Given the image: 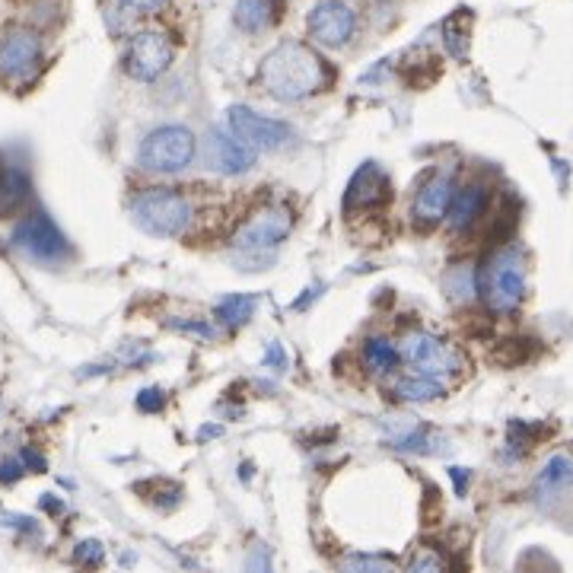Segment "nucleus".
I'll return each instance as SVG.
<instances>
[{
	"instance_id": "obj_27",
	"label": "nucleus",
	"mask_w": 573,
	"mask_h": 573,
	"mask_svg": "<svg viewBox=\"0 0 573 573\" xmlns=\"http://www.w3.org/2000/svg\"><path fill=\"white\" fill-rule=\"evenodd\" d=\"M443 567H446V561L437 551H424L418 558H411V570H443Z\"/></svg>"
},
{
	"instance_id": "obj_35",
	"label": "nucleus",
	"mask_w": 573,
	"mask_h": 573,
	"mask_svg": "<svg viewBox=\"0 0 573 573\" xmlns=\"http://www.w3.org/2000/svg\"><path fill=\"white\" fill-rule=\"evenodd\" d=\"M207 437H220V427H204L201 430V440H207Z\"/></svg>"
},
{
	"instance_id": "obj_9",
	"label": "nucleus",
	"mask_w": 573,
	"mask_h": 573,
	"mask_svg": "<svg viewBox=\"0 0 573 573\" xmlns=\"http://www.w3.org/2000/svg\"><path fill=\"white\" fill-rule=\"evenodd\" d=\"M227 115H230V131H233L246 147H252L255 153L284 150V147L293 141V128L287 125V121L258 115V112H252L249 106H233Z\"/></svg>"
},
{
	"instance_id": "obj_31",
	"label": "nucleus",
	"mask_w": 573,
	"mask_h": 573,
	"mask_svg": "<svg viewBox=\"0 0 573 573\" xmlns=\"http://www.w3.org/2000/svg\"><path fill=\"white\" fill-rule=\"evenodd\" d=\"M268 367H277V370H287V357H284V351H281V344H268V351H265V357H262Z\"/></svg>"
},
{
	"instance_id": "obj_30",
	"label": "nucleus",
	"mask_w": 573,
	"mask_h": 573,
	"mask_svg": "<svg viewBox=\"0 0 573 573\" xmlns=\"http://www.w3.org/2000/svg\"><path fill=\"white\" fill-rule=\"evenodd\" d=\"M172 328H182V332H195L201 338H214L217 335V328L214 325H198V322H169Z\"/></svg>"
},
{
	"instance_id": "obj_4",
	"label": "nucleus",
	"mask_w": 573,
	"mask_h": 573,
	"mask_svg": "<svg viewBox=\"0 0 573 573\" xmlns=\"http://www.w3.org/2000/svg\"><path fill=\"white\" fill-rule=\"evenodd\" d=\"M293 227V217L284 207H265L258 211L255 217H249L233 236V246H236V258L233 262H252V265H265L271 262L274 249L290 236Z\"/></svg>"
},
{
	"instance_id": "obj_12",
	"label": "nucleus",
	"mask_w": 573,
	"mask_h": 573,
	"mask_svg": "<svg viewBox=\"0 0 573 573\" xmlns=\"http://www.w3.org/2000/svg\"><path fill=\"white\" fill-rule=\"evenodd\" d=\"M453 195H456L453 176H449V172H430V176L421 182L418 195H414V204H411L414 223H418L421 230H430V227H437V223H443Z\"/></svg>"
},
{
	"instance_id": "obj_5",
	"label": "nucleus",
	"mask_w": 573,
	"mask_h": 573,
	"mask_svg": "<svg viewBox=\"0 0 573 573\" xmlns=\"http://www.w3.org/2000/svg\"><path fill=\"white\" fill-rule=\"evenodd\" d=\"M198 153V137L185 125H163L153 128L141 150H137V160L147 172H182L195 163Z\"/></svg>"
},
{
	"instance_id": "obj_21",
	"label": "nucleus",
	"mask_w": 573,
	"mask_h": 573,
	"mask_svg": "<svg viewBox=\"0 0 573 573\" xmlns=\"http://www.w3.org/2000/svg\"><path fill=\"white\" fill-rule=\"evenodd\" d=\"M255 316V297H246V293H233L220 306H217V319L230 328L246 325Z\"/></svg>"
},
{
	"instance_id": "obj_10",
	"label": "nucleus",
	"mask_w": 573,
	"mask_h": 573,
	"mask_svg": "<svg viewBox=\"0 0 573 573\" xmlns=\"http://www.w3.org/2000/svg\"><path fill=\"white\" fill-rule=\"evenodd\" d=\"M172 58H176V48L163 32H137L125 51V74L141 83H153L169 71Z\"/></svg>"
},
{
	"instance_id": "obj_24",
	"label": "nucleus",
	"mask_w": 573,
	"mask_h": 573,
	"mask_svg": "<svg viewBox=\"0 0 573 573\" xmlns=\"http://www.w3.org/2000/svg\"><path fill=\"white\" fill-rule=\"evenodd\" d=\"M74 561L83 567H99L106 561V548H102V542H96V538H86V542L74 548Z\"/></svg>"
},
{
	"instance_id": "obj_25",
	"label": "nucleus",
	"mask_w": 573,
	"mask_h": 573,
	"mask_svg": "<svg viewBox=\"0 0 573 573\" xmlns=\"http://www.w3.org/2000/svg\"><path fill=\"white\" fill-rule=\"evenodd\" d=\"M166 405V395L160 389H144L141 395H137V408H141L144 414H156V411H163Z\"/></svg>"
},
{
	"instance_id": "obj_23",
	"label": "nucleus",
	"mask_w": 573,
	"mask_h": 573,
	"mask_svg": "<svg viewBox=\"0 0 573 573\" xmlns=\"http://www.w3.org/2000/svg\"><path fill=\"white\" fill-rule=\"evenodd\" d=\"M341 570H395V561L389 558H370V554H347L344 561H338Z\"/></svg>"
},
{
	"instance_id": "obj_28",
	"label": "nucleus",
	"mask_w": 573,
	"mask_h": 573,
	"mask_svg": "<svg viewBox=\"0 0 573 573\" xmlns=\"http://www.w3.org/2000/svg\"><path fill=\"white\" fill-rule=\"evenodd\" d=\"M0 526L20 529V532H36V523L29 516H13V513H0Z\"/></svg>"
},
{
	"instance_id": "obj_34",
	"label": "nucleus",
	"mask_w": 573,
	"mask_h": 573,
	"mask_svg": "<svg viewBox=\"0 0 573 573\" xmlns=\"http://www.w3.org/2000/svg\"><path fill=\"white\" fill-rule=\"evenodd\" d=\"M453 478H456V488H459V491L468 484V475H462V468H453Z\"/></svg>"
},
{
	"instance_id": "obj_11",
	"label": "nucleus",
	"mask_w": 573,
	"mask_h": 573,
	"mask_svg": "<svg viewBox=\"0 0 573 573\" xmlns=\"http://www.w3.org/2000/svg\"><path fill=\"white\" fill-rule=\"evenodd\" d=\"M306 26L319 48H344L357 32V13L344 0H322L309 10Z\"/></svg>"
},
{
	"instance_id": "obj_13",
	"label": "nucleus",
	"mask_w": 573,
	"mask_h": 573,
	"mask_svg": "<svg viewBox=\"0 0 573 573\" xmlns=\"http://www.w3.org/2000/svg\"><path fill=\"white\" fill-rule=\"evenodd\" d=\"M204 153H207V166L220 172V176H242V172H249L255 166V150L242 144L227 128L207 131Z\"/></svg>"
},
{
	"instance_id": "obj_29",
	"label": "nucleus",
	"mask_w": 573,
	"mask_h": 573,
	"mask_svg": "<svg viewBox=\"0 0 573 573\" xmlns=\"http://www.w3.org/2000/svg\"><path fill=\"white\" fill-rule=\"evenodd\" d=\"M26 472V465L20 459H10V462H0V481L4 484H13L16 478H20Z\"/></svg>"
},
{
	"instance_id": "obj_3",
	"label": "nucleus",
	"mask_w": 573,
	"mask_h": 573,
	"mask_svg": "<svg viewBox=\"0 0 573 573\" xmlns=\"http://www.w3.org/2000/svg\"><path fill=\"white\" fill-rule=\"evenodd\" d=\"M478 293L494 312H513L526 297V258L519 249H500L478 271Z\"/></svg>"
},
{
	"instance_id": "obj_7",
	"label": "nucleus",
	"mask_w": 573,
	"mask_h": 573,
	"mask_svg": "<svg viewBox=\"0 0 573 573\" xmlns=\"http://www.w3.org/2000/svg\"><path fill=\"white\" fill-rule=\"evenodd\" d=\"M13 246L32 262L61 265L71 258V242L58 230V223L48 214H29L13 227Z\"/></svg>"
},
{
	"instance_id": "obj_26",
	"label": "nucleus",
	"mask_w": 573,
	"mask_h": 573,
	"mask_svg": "<svg viewBox=\"0 0 573 573\" xmlns=\"http://www.w3.org/2000/svg\"><path fill=\"white\" fill-rule=\"evenodd\" d=\"M115 4L131 10V13H160L169 0H115Z\"/></svg>"
},
{
	"instance_id": "obj_19",
	"label": "nucleus",
	"mask_w": 573,
	"mask_h": 573,
	"mask_svg": "<svg viewBox=\"0 0 573 573\" xmlns=\"http://www.w3.org/2000/svg\"><path fill=\"white\" fill-rule=\"evenodd\" d=\"M570 481H573V459L551 456L542 468V475H538V481H535L538 500H554L558 494H564Z\"/></svg>"
},
{
	"instance_id": "obj_16",
	"label": "nucleus",
	"mask_w": 573,
	"mask_h": 573,
	"mask_svg": "<svg viewBox=\"0 0 573 573\" xmlns=\"http://www.w3.org/2000/svg\"><path fill=\"white\" fill-rule=\"evenodd\" d=\"M389 395L395 398V402H405V405H427V402H437V398L446 395V382L421 376V373H408V376L392 379Z\"/></svg>"
},
{
	"instance_id": "obj_6",
	"label": "nucleus",
	"mask_w": 573,
	"mask_h": 573,
	"mask_svg": "<svg viewBox=\"0 0 573 573\" xmlns=\"http://www.w3.org/2000/svg\"><path fill=\"white\" fill-rule=\"evenodd\" d=\"M398 351H402V360L411 367V373L440 382L456 379L465 370V357L459 354V347L430 332H408L405 341L398 344Z\"/></svg>"
},
{
	"instance_id": "obj_33",
	"label": "nucleus",
	"mask_w": 573,
	"mask_h": 573,
	"mask_svg": "<svg viewBox=\"0 0 573 573\" xmlns=\"http://www.w3.org/2000/svg\"><path fill=\"white\" fill-rule=\"evenodd\" d=\"M42 510H45V513H51V516H58V513L64 510V503H61V500H55V494H45V497H42Z\"/></svg>"
},
{
	"instance_id": "obj_15",
	"label": "nucleus",
	"mask_w": 573,
	"mask_h": 573,
	"mask_svg": "<svg viewBox=\"0 0 573 573\" xmlns=\"http://www.w3.org/2000/svg\"><path fill=\"white\" fill-rule=\"evenodd\" d=\"M484 207H488V188L484 185L468 182V185L456 188V195L449 201V211H446L449 233H468L481 220Z\"/></svg>"
},
{
	"instance_id": "obj_17",
	"label": "nucleus",
	"mask_w": 573,
	"mask_h": 573,
	"mask_svg": "<svg viewBox=\"0 0 573 573\" xmlns=\"http://www.w3.org/2000/svg\"><path fill=\"white\" fill-rule=\"evenodd\" d=\"M29 176L16 166H0V217H13L29 201Z\"/></svg>"
},
{
	"instance_id": "obj_14",
	"label": "nucleus",
	"mask_w": 573,
	"mask_h": 573,
	"mask_svg": "<svg viewBox=\"0 0 573 573\" xmlns=\"http://www.w3.org/2000/svg\"><path fill=\"white\" fill-rule=\"evenodd\" d=\"M392 198V182L376 163H367L354 172V179L347 182L344 191V211H376Z\"/></svg>"
},
{
	"instance_id": "obj_32",
	"label": "nucleus",
	"mask_w": 573,
	"mask_h": 573,
	"mask_svg": "<svg viewBox=\"0 0 573 573\" xmlns=\"http://www.w3.org/2000/svg\"><path fill=\"white\" fill-rule=\"evenodd\" d=\"M20 462H23L26 468H32V472H45V459H42L39 453H32V449H23Z\"/></svg>"
},
{
	"instance_id": "obj_18",
	"label": "nucleus",
	"mask_w": 573,
	"mask_h": 573,
	"mask_svg": "<svg viewBox=\"0 0 573 573\" xmlns=\"http://www.w3.org/2000/svg\"><path fill=\"white\" fill-rule=\"evenodd\" d=\"M274 20H277L274 0H236L233 23H236L242 32H249V36H258V32H265Z\"/></svg>"
},
{
	"instance_id": "obj_20",
	"label": "nucleus",
	"mask_w": 573,
	"mask_h": 573,
	"mask_svg": "<svg viewBox=\"0 0 573 573\" xmlns=\"http://www.w3.org/2000/svg\"><path fill=\"white\" fill-rule=\"evenodd\" d=\"M363 363L373 370V373H395L398 363H402V351H398V344H392L389 338L382 335H373L363 341Z\"/></svg>"
},
{
	"instance_id": "obj_22",
	"label": "nucleus",
	"mask_w": 573,
	"mask_h": 573,
	"mask_svg": "<svg viewBox=\"0 0 573 573\" xmlns=\"http://www.w3.org/2000/svg\"><path fill=\"white\" fill-rule=\"evenodd\" d=\"M446 290L453 300H472L478 293V274L468 268V265H459L453 274L446 277Z\"/></svg>"
},
{
	"instance_id": "obj_1",
	"label": "nucleus",
	"mask_w": 573,
	"mask_h": 573,
	"mask_svg": "<svg viewBox=\"0 0 573 573\" xmlns=\"http://www.w3.org/2000/svg\"><path fill=\"white\" fill-rule=\"evenodd\" d=\"M258 83L277 102H300L328 83L325 61L303 42H281L262 58Z\"/></svg>"
},
{
	"instance_id": "obj_2",
	"label": "nucleus",
	"mask_w": 573,
	"mask_h": 573,
	"mask_svg": "<svg viewBox=\"0 0 573 573\" xmlns=\"http://www.w3.org/2000/svg\"><path fill=\"white\" fill-rule=\"evenodd\" d=\"M131 217L144 233L172 239L188 230L195 211H191V201L176 188H144L131 201Z\"/></svg>"
},
{
	"instance_id": "obj_8",
	"label": "nucleus",
	"mask_w": 573,
	"mask_h": 573,
	"mask_svg": "<svg viewBox=\"0 0 573 573\" xmlns=\"http://www.w3.org/2000/svg\"><path fill=\"white\" fill-rule=\"evenodd\" d=\"M42 67V39L29 26H10L0 36V80L29 83Z\"/></svg>"
}]
</instances>
